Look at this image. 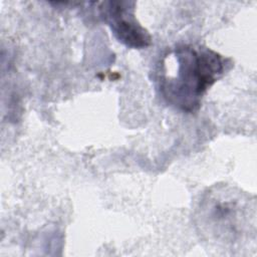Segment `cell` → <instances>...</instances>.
Returning a JSON list of instances; mask_svg holds the SVG:
<instances>
[{
	"label": "cell",
	"instance_id": "1",
	"mask_svg": "<svg viewBox=\"0 0 257 257\" xmlns=\"http://www.w3.org/2000/svg\"><path fill=\"white\" fill-rule=\"evenodd\" d=\"M162 64L159 81L163 96L177 108L192 112L224 74L227 60L207 47L180 45L165 55Z\"/></svg>",
	"mask_w": 257,
	"mask_h": 257
},
{
	"label": "cell",
	"instance_id": "3",
	"mask_svg": "<svg viewBox=\"0 0 257 257\" xmlns=\"http://www.w3.org/2000/svg\"><path fill=\"white\" fill-rule=\"evenodd\" d=\"M135 3L104 1L98 10L101 19L109 26L118 41L132 48H145L151 44L149 32L135 18Z\"/></svg>",
	"mask_w": 257,
	"mask_h": 257
},
{
	"label": "cell",
	"instance_id": "2",
	"mask_svg": "<svg viewBox=\"0 0 257 257\" xmlns=\"http://www.w3.org/2000/svg\"><path fill=\"white\" fill-rule=\"evenodd\" d=\"M248 200L240 193L216 188L203 198L198 209V226L207 240L233 245L246 233L249 217Z\"/></svg>",
	"mask_w": 257,
	"mask_h": 257
}]
</instances>
